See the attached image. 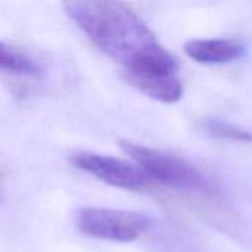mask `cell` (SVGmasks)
<instances>
[{"label":"cell","mask_w":252,"mask_h":252,"mask_svg":"<svg viewBox=\"0 0 252 252\" xmlns=\"http://www.w3.org/2000/svg\"><path fill=\"white\" fill-rule=\"evenodd\" d=\"M204 131L214 137V139H223V140H232V142H241V143H251L252 134L248 130H244L232 123L210 118L202 126Z\"/></svg>","instance_id":"52a82bcc"},{"label":"cell","mask_w":252,"mask_h":252,"mask_svg":"<svg viewBox=\"0 0 252 252\" xmlns=\"http://www.w3.org/2000/svg\"><path fill=\"white\" fill-rule=\"evenodd\" d=\"M0 69L15 74L31 75L37 72L34 62L22 52L0 41Z\"/></svg>","instance_id":"8992f818"},{"label":"cell","mask_w":252,"mask_h":252,"mask_svg":"<svg viewBox=\"0 0 252 252\" xmlns=\"http://www.w3.org/2000/svg\"><path fill=\"white\" fill-rule=\"evenodd\" d=\"M183 50L192 61L207 65L232 63L245 56V46L230 38H192Z\"/></svg>","instance_id":"5b68a950"},{"label":"cell","mask_w":252,"mask_h":252,"mask_svg":"<svg viewBox=\"0 0 252 252\" xmlns=\"http://www.w3.org/2000/svg\"><path fill=\"white\" fill-rule=\"evenodd\" d=\"M120 148L130 157L133 164H136L148 180H154L162 186L176 190H190V192H207L208 182L205 177L188 161L165 154L136 142L121 140Z\"/></svg>","instance_id":"7a4b0ae2"},{"label":"cell","mask_w":252,"mask_h":252,"mask_svg":"<svg viewBox=\"0 0 252 252\" xmlns=\"http://www.w3.org/2000/svg\"><path fill=\"white\" fill-rule=\"evenodd\" d=\"M69 161L75 168L114 188L139 190L149 185L148 177L136 164L115 157L93 152H77L69 158Z\"/></svg>","instance_id":"277c9868"},{"label":"cell","mask_w":252,"mask_h":252,"mask_svg":"<svg viewBox=\"0 0 252 252\" xmlns=\"http://www.w3.org/2000/svg\"><path fill=\"white\" fill-rule=\"evenodd\" d=\"M149 219L140 213L86 207L75 213V226L80 233L100 241L133 242L137 241L148 229Z\"/></svg>","instance_id":"3957f363"},{"label":"cell","mask_w":252,"mask_h":252,"mask_svg":"<svg viewBox=\"0 0 252 252\" xmlns=\"http://www.w3.org/2000/svg\"><path fill=\"white\" fill-rule=\"evenodd\" d=\"M66 15L106 56L118 62L126 81L145 96L174 102L182 92L176 58L127 4L112 0L65 1Z\"/></svg>","instance_id":"6da1fadb"}]
</instances>
